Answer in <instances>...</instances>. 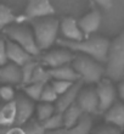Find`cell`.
Segmentation results:
<instances>
[{"label": "cell", "instance_id": "obj_35", "mask_svg": "<svg viewBox=\"0 0 124 134\" xmlns=\"http://www.w3.org/2000/svg\"><path fill=\"white\" fill-rule=\"evenodd\" d=\"M46 134H69L67 128H58V129H52V131H46Z\"/></svg>", "mask_w": 124, "mask_h": 134}, {"label": "cell", "instance_id": "obj_4", "mask_svg": "<svg viewBox=\"0 0 124 134\" xmlns=\"http://www.w3.org/2000/svg\"><path fill=\"white\" fill-rule=\"evenodd\" d=\"M72 64L79 78L88 84L100 82L105 74V68L101 66V62L86 56L84 54L73 57Z\"/></svg>", "mask_w": 124, "mask_h": 134}, {"label": "cell", "instance_id": "obj_13", "mask_svg": "<svg viewBox=\"0 0 124 134\" xmlns=\"http://www.w3.org/2000/svg\"><path fill=\"white\" fill-rule=\"evenodd\" d=\"M101 14L97 9H92L90 12L83 16L82 18L78 20V25L82 29V32L84 35H90L92 33H95L99 29L100 25H101Z\"/></svg>", "mask_w": 124, "mask_h": 134}, {"label": "cell", "instance_id": "obj_36", "mask_svg": "<svg viewBox=\"0 0 124 134\" xmlns=\"http://www.w3.org/2000/svg\"><path fill=\"white\" fill-rule=\"evenodd\" d=\"M118 92H119V96H121V99L124 101V78L122 79L121 84L118 87Z\"/></svg>", "mask_w": 124, "mask_h": 134}, {"label": "cell", "instance_id": "obj_1", "mask_svg": "<svg viewBox=\"0 0 124 134\" xmlns=\"http://www.w3.org/2000/svg\"><path fill=\"white\" fill-rule=\"evenodd\" d=\"M57 43L62 48L69 49L71 51L84 54L99 62H106L111 42L103 37H89V38L79 40V42L60 39V40H57Z\"/></svg>", "mask_w": 124, "mask_h": 134}, {"label": "cell", "instance_id": "obj_27", "mask_svg": "<svg viewBox=\"0 0 124 134\" xmlns=\"http://www.w3.org/2000/svg\"><path fill=\"white\" fill-rule=\"evenodd\" d=\"M26 134H46V129L44 128L42 122H39L38 120H31L28 122H26L23 126Z\"/></svg>", "mask_w": 124, "mask_h": 134}, {"label": "cell", "instance_id": "obj_2", "mask_svg": "<svg viewBox=\"0 0 124 134\" xmlns=\"http://www.w3.org/2000/svg\"><path fill=\"white\" fill-rule=\"evenodd\" d=\"M105 74L112 82H119L124 78V29L110 43Z\"/></svg>", "mask_w": 124, "mask_h": 134}, {"label": "cell", "instance_id": "obj_18", "mask_svg": "<svg viewBox=\"0 0 124 134\" xmlns=\"http://www.w3.org/2000/svg\"><path fill=\"white\" fill-rule=\"evenodd\" d=\"M16 122V101L5 102L0 107V126L11 127Z\"/></svg>", "mask_w": 124, "mask_h": 134}, {"label": "cell", "instance_id": "obj_26", "mask_svg": "<svg viewBox=\"0 0 124 134\" xmlns=\"http://www.w3.org/2000/svg\"><path fill=\"white\" fill-rule=\"evenodd\" d=\"M38 66V62L33 60H29L28 62H26L23 66H21V72H22V83L23 84H29L31 83V79H32V76L34 73V70L36 67Z\"/></svg>", "mask_w": 124, "mask_h": 134}, {"label": "cell", "instance_id": "obj_11", "mask_svg": "<svg viewBox=\"0 0 124 134\" xmlns=\"http://www.w3.org/2000/svg\"><path fill=\"white\" fill-rule=\"evenodd\" d=\"M60 31L67 40L79 42L84 39V33L78 25V21L73 17H64L60 22Z\"/></svg>", "mask_w": 124, "mask_h": 134}, {"label": "cell", "instance_id": "obj_10", "mask_svg": "<svg viewBox=\"0 0 124 134\" xmlns=\"http://www.w3.org/2000/svg\"><path fill=\"white\" fill-rule=\"evenodd\" d=\"M73 54L69 49H57V50H51L49 53H46L45 55H43L42 60L43 64L45 66L50 67V68H55V67H60L63 65H68L69 62L73 61Z\"/></svg>", "mask_w": 124, "mask_h": 134}, {"label": "cell", "instance_id": "obj_9", "mask_svg": "<svg viewBox=\"0 0 124 134\" xmlns=\"http://www.w3.org/2000/svg\"><path fill=\"white\" fill-rule=\"evenodd\" d=\"M16 101V126H23L32 118L33 113L36 111L34 101L29 99L27 95H17L15 99Z\"/></svg>", "mask_w": 124, "mask_h": 134}, {"label": "cell", "instance_id": "obj_14", "mask_svg": "<svg viewBox=\"0 0 124 134\" xmlns=\"http://www.w3.org/2000/svg\"><path fill=\"white\" fill-rule=\"evenodd\" d=\"M6 53H7V60H10L11 62L18 65L21 67L28 62L29 60H32V55L27 53L22 46H20L17 43L12 42V40H6Z\"/></svg>", "mask_w": 124, "mask_h": 134}, {"label": "cell", "instance_id": "obj_33", "mask_svg": "<svg viewBox=\"0 0 124 134\" xmlns=\"http://www.w3.org/2000/svg\"><path fill=\"white\" fill-rule=\"evenodd\" d=\"M5 134H26V132L22 126H11Z\"/></svg>", "mask_w": 124, "mask_h": 134}, {"label": "cell", "instance_id": "obj_37", "mask_svg": "<svg viewBox=\"0 0 124 134\" xmlns=\"http://www.w3.org/2000/svg\"><path fill=\"white\" fill-rule=\"evenodd\" d=\"M0 39H1V38H0Z\"/></svg>", "mask_w": 124, "mask_h": 134}, {"label": "cell", "instance_id": "obj_25", "mask_svg": "<svg viewBox=\"0 0 124 134\" xmlns=\"http://www.w3.org/2000/svg\"><path fill=\"white\" fill-rule=\"evenodd\" d=\"M50 79H51V76H50L49 70H45L43 66L38 65L36 67V70H34L31 83H43V84H46V83H49Z\"/></svg>", "mask_w": 124, "mask_h": 134}, {"label": "cell", "instance_id": "obj_3", "mask_svg": "<svg viewBox=\"0 0 124 134\" xmlns=\"http://www.w3.org/2000/svg\"><path fill=\"white\" fill-rule=\"evenodd\" d=\"M31 22L38 48L40 50L49 49L56 42L57 33L60 29V21L52 16H48V17L36 18Z\"/></svg>", "mask_w": 124, "mask_h": 134}, {"label": "cell", "instance_id": "obj_12", "mask_svg": "<svg viewBox=\"0 0 124 134\" xmlns=\"http://www.w3.org/2000/svg\"><path fill=\"white\" fill-rule=\"evenodd\" d=\"M80 89H82V82L78 81V82H75L67 92H64L63 94H61V95L58 96V99L56 100V104H55V107H56L57 112H61V113L64 112L69 106L75 104Z\"/></svg>", "mask_w": 124, "mask_h": 134}, {"label": "cell", "instance_id": "obj_6", "mask_svg": "<svg viewBox=\"0 0 124 134\" xmlns=\"http://www.w3.org/2000/svg\"><path fill=\"white\" fill-rule=\"evenodd\" d=\"M55 12H56L55 7L52 6L50 0H28V4H27L25 10V15L18 20L32 21L36 18L54 16Z\"/></svg>", "mask_w": 124, "mask_h": 134}, {"label": "cell", "instance_id": "obj_23", "mask_svg": "<svg viewBox=\"0 0 124 134\" xmlns=\"http://www.w3.org/2000/svg\"><path fill=\"white\" fill-rule=\"evenodd\" d=\"M43 83H29L26 84L25 87V93L29 99H32L33 101H40V96H42L43 89H44Z\"/></svg>", "mask_w": 124, "mask_h": 134}, {"label": "cell", "instance_id": "obj_19", "mask_svg": "<svg viewBox=\"0 0 124 134\" xmlns=\"http://www.w3.org/2000/svg\"><path fill=\"white\" fill-rule=\"evenodd\" d=\"M84 115L83 110L79 107V105L75 102L73 104L72 106H69L64 112H62V116H63V124H64V128H72L74 126L77 122L79 121V118Z\"/></svg>", "mask_w": 124, "mask_h": 134}, {"label": "cell", "instance_id": "obj_8", "mask_svg": "<svg viewBox=\"0 0 124 134\" xmlns=\"http://www.w3.org/2000/svg\"><path fill=\"white\" fill-rule=\"evenodd\" d=\"M77 104L84 113H88V115L99 113V99H97L96 89L91 87L80 89L77 98Z\"/></svg>", "mask_w": 124, "mask_h": 134}, {"label": "cell", "instance_id": "obj_34", "mask_svg": "<svg viewBox=\"0 0 124 134\" xmlns=\"http://www.w3.org/2000/svg\"><path fill=\"white\" fill-rule=\"evenodd\" d=\"M94 1L106 10H110L111 7L113 6V0H94Z\"/></svg>", "mask_w": 124, "mask_h": 134}, {"label": "cell", "instance_id": "obj_32", "mask_svg": "<svg viewBox=\"0 0 124 134\" xmlns=\"http://www.w3.org/2000/svg\"><path fill=\"white\" fill-rule=\"evenodd\" d=\"M7 53H6V40L0 39V66L7 64Z\"/></svg>", "mask_w": 124, "mask_h": 134}, {"label": "cell", "instance_id": "obj_21", "mask_svg": "<svg viewBox=\"0 0 124 134\" xmlns=\"http://www.w3.org/2000/svg\"><path fill=\"white\" fill-rule=\"evenodd\" d=\"M37 120L39 122H45L48 118L52 116L54 113L56 112V107L52 105V102H44L42 101L39 105L37 106Z\"/></svg>", "mask_w": 124, "mask_h": 134}, {"label": "cell", "instance_id": "obj_31", "mask_svg": "<svg viewBox=\"0 0 124 134\" xmlns=\"http://www.w3.org/2000/svg\"><path fill=\"white\" fill-rule=\"evenodd\" d=\"M92 134H122V132L119 128L108 123L107 126H100L96 129H94Z\"/></svg>", "mask_w": 124, "mask_h": 134}, {"label": "cell", "instance_id": "obj_22", "mask_svg": "<svg viewBox=\"0 0 124 134\" xmlns=\"http://www.w3.org/2000/svg\"><path fill=\"white\" fill-rule=\"evenodd\" d=\"M18 20V17L15 16L9 6L0 4V31H3L4 28H6L7 26L12 25Z\"/></svg>", "mask_w": 124, "mask_h": 134}, {"label": "cell", "instance_id": "obj_30", "mask_svg": "<svg viewBox=\"0 0 124 134\" xmlns=\"http://www.w3.org/2000/svg\"><path fill=\"white\" fill-rule=\"evenodd\" d=\"M0 100H3L5 102L15 100V90L11 85L6 84L0 87Z\"/></svg>", "mask_w": 124, "mask_h": 134}, {"label": "cell", "instance_id": "obj_7", "mask_svg": "<svg viewBox=\"0 0 124 134\" xmlns=\"http://www.w3.org/2000/svg\"><path fill=\"white\" fill-rule=\"evenodd\" d=\"M96 94L99 99V112H106L116 102V89L110 78H102L96 83Z\"/></svg>", "mask_w": 124, "mask_h": 134}, {"label": "cell", "instance_id": "obj_16", "mask_svg": "<svg viewBox=\"0 0 124 134\" xmlns=\"http://www.w3.org/2000/svg\"><path fill=\"white\" fill-rule=\"evenodd\" d=\"M105 120L107 123L112 124L122 131L124 128V101L114 102L105 112Z\"/></svg>", "mask_w": 124, "mask_h": 134}, {"label": "cell", "instance_id": "obj_15", "mask_svg": "<svg viewBox=\"0 0 124 134\" xmlns=\"http://www.w3.org/2000/svg\"><path fill=\"white\" fill-rule=\"evenodd\" d=\"M0 82H3L5 84H20V83H22L21 67L14 62L0 66Z\"/></svg>", "mask_w": 124, "mask_h": 134}, {"label": "cell", "instance_id": "obj_28", "mask_svg": "<svg viewBox=\"0 0 124 134\" xmlns=\"http://www.w3.org/2000/svg\"><path fill=\"white\" fill-rule=\"evenodd\" d=\"M58 99V94L56 93V90L54 89V87L51 85V83H46L44 85L43 89L42 96H40V101L44 102H56V100Z\"/></svg>", "mask_w": 124, "mask_h": 134}, {"label": "cell", "instance_id": "obj_29", "mask_svg": "<svg viewBox=\"0 0 124 134\" xmlns=\"http://www.w3.org/2000/svg\"><path fill=\"white\" fill-rule=\"evenodd\" d=\"M74 84L73 82H68V81H58V79H54L51 82V85L54 87V89L56 90V93L58 94V96L61 94H63L64 92H67L68 89L71 88L72 85Z\"/></svg>", "mask_w": 124, "mask_h": 134}, {"label": "cell", "instance_id": "obj_20", "mask_svg": "<svg viewBox=\"0 0 124 134\" xmlns=\"http://www.w3.org/2000/svg\"><path fill=\"white\" fill-rule=\"evenodd\" d=\"M92 129V120L90 115L88 113H84L79 121L73 126L72 128L68 129V133L69 134H90Z\"/></svg>", "mask_w": 124, "mask_h": 134}, {"label": "cell", "instance_id": "obj_5", "mask_svg": "<svg viewBox=\"0 0 124 134\" xmlns=\"http://www.w3.org/2000/svg\"><path fill=\"white\" fill-rule=\"evenodd\" d=\"M3 32L10 40L17 43L18 45L22 46L32 56L39 55L40 49L37 45L34 33L29 27H27L25 25H15V23H12V25L7 26L6 28H4Z\"/></svg>", "mask_w": 124, "mask_h": 134}, {"label": "cell", "instance_id": "obj_17", "mask_svg": "<svg viewBox=\"0 0 124 134\" xmlns=\"http://www.w3.org/2000/svg\"><path fill=\"white\" fill-rule=\"evenodd\" d=\"M49 72L52 79L68 81V82H73V83H75V82H78L80 79L78 73L73 68V66H69V65H63V66H60V67L50 68Z\"/></svg>", "mask_w": 124, "mask_h": 134}, {"label": "cell", "instance_id": "obj_24", "mask_svg": "<svg viewBox=\"0 0 124 134\" xmlns=\"http://www.w3.org/2000/svg\"><path fill=\"white\" fill-rule=\"evenodd\" d=\"M43 126L46 131H52V129H58V128H63V116L61 112H55L52 116L48 118L45 122H43Z\"/></svg>", "mask_w": 124, "mask_h": 134}]
</instances>
